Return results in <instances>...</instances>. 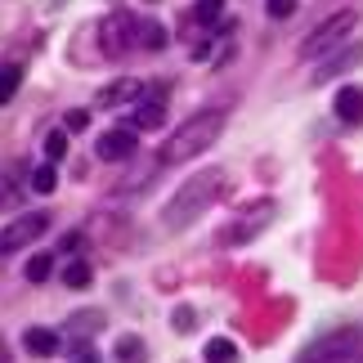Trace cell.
<instances>
[{
    "instance_id": "cell-6",
    "label": "cell",
    "mask_w": 363,
    "mask_h": 363,
    "mask_svg": "<svg viewBox=\"0 0 363 363\" xmlns=\"http://www.w3.org/2000/svg\"><path fill=\"white\" fill-rule=\"evenodd\" d=\"M354 345H359V332H332V337H323V341H314L310 345V350H305L296 363H337L341 354H350L354 350Z\"/></svg>"
},
{
    "instance_id": "cell-24",
    "label": "cell",
    "mask_w": 363,
    "mask_h": 363,
    "mask_svg": "<svg viewBox=\"0 0 363 363\" xmlns=\"http://www.w3.org/2000/svg\"><path fill=\"white\" fill-rule=\"evenodd\" d=\"M264 9H269L274 18H291V13H296V0H264Z\"/></svg>"
},
{
    "instance_id": "cell-1",
    "label": "cell",
    "mask_w": 363,
    "mask_h": 363,
    "mask_svg": "<svg viewBox=\"0 0 363 363\" xmlns=\"http://www.w3.org/2000/svg\"><path fill=\"white\" fill-rule=\"evenodd\" d=\"M229 184V175H225V166H206V171H198L193 179H184V184L175 189V198L166 202V211H162V225L179 233V229H189L193 220H202L206 216V206H211L220 198V189Z\"/></svg>"
},
{
    "instance_id": "cell-10",
    "label": "cell",
    "mask_w": 363,
    "mask_h": 363,
    "mask_svg": "<svg viewBox=\"0 0 363 363\" xmlns=\"http://www.w3.org/2000/svg\"><path fill=\"white\" fill-rule=\"evenodd\" d=\"M23 345H27V354H36V359H50V354H59V332H50V328H27L23 332Z\"/></svg>"
},
{
    "instance_id": "cell-11",
    "label": "cell",
    "mask_w": 363,
    "mask_h": 363,
    "mask_svg": "<svg viewBox=\"0 0 363 363\" xmlns=\"http://www.w3.org/2000/svg\"><path fill=\"white\" fill-rule=\"evenodd\" d=\"M332 108H337V117L341 121H363V86H341L337 90V104H332Z\"/></svg>"
},
{
    "instance_id": "cell-23",
    "label": "cell",
    "mask_w": 363,
    "mask_h": 363,
    "mask_svg": "<svg viewBox=\"0 0 363 363\" xmlns=\"http://www.w3.org/2000/svg\"><path fill=\"white\" fill-rule=\"evenodd\" d=\"M86 125H90V113H86V108H72V113L63 117V130H86Z\"/></svg>"
},
{
    "instance_id": "cell-18",
    "label": "cell",
    "mask_w": 363,
    "mask_h": 363,
    "mask_svg": "<svg viewBox=\"0 0 363 363\" xmlns=\"http://www.w3.org/2000/svg\"><path fill=\"white\" fill-rule=\"evenodd\" d=\"M32 189L36 193H54V189H59V171H54V162H45V166L32 171Z\"/></svg>"
},
{
    "instance_id": "cell-7",
    "label": "cell",
    "mask_w": 363,
    "mask_h": 363,
    "mask_svg": "<svg viewBox=\"0 0 363 363\" xmlns=\"http://www.w3.org/2000/svg\"><path fill=\"white\" fill-rule=\"evenodd\" d=\"M135 148H139V139H135L130 125H125V130L117 125V130H108V135L99 139V157H104V162H130Z\"/></svg>"
},
{
    "instance_id": "cell-16",
    "label": "cell",
    "mask_w": 363,
    "mask_h": 363,
    "mask_svg": "<svg viewBox=\"0 0 363 363\" xmlns=\"http://www.w3.org/2000/svg\"><path fill=\"white\" fill-rule=\"evenodd\" d=\"M166 45V27L162 23H139V50H162Z\"/></svg>"
},
{
    "instance_id": "cell-14",
    "label": "cell",
    "mask_w": 363,
    "mask_h": 363,
    "mask_svg": "<svg viewBox=\"0 0 363 363\" xmlns=\"http://www.w3.org/2000/svg\"><path fill=\"white\" fill-rule=\"evenodd\" d=\"M206 363H238V345L225 341V337L206 341Z\"/></svg>"
},
{
    "instance_id": "cell-12",
    "label": "cell",
    "mask_w": 363,
    "mask_h": 363,
    "mask_svg": "<svg viewBox=\"0 0 363 363\" xmlns=\"http://www.w3.org/2000/svg\"><path fill=\"white\" fill-rule=\"evenodd\" d=\"M162 121H166V108H162V104H144V108L130 117V130H135V135H139V130H157Z\"/></svg>"
},
{
    "instance_id": "cell-28",
    "label": "cell",
    "mask_w": 363,
    "mask_h": 363,
    "mask_svg": "<svg viewBox=\"0 0 363 363\" xmlns=\"http://www.w3.org/2000/svg\"><path fill=\"white\" fill-rule=\"evenodd\" d=\"M0 363H9V345H5V337H0Z\"/></svg>"
},
{
    "instance_id": "cell-5",
    "label": "cell",
    "mask_w": 363,
    "mask_h": 363,
    "mask_svg": "<svg viewBox=\"0 0 363 363\" xmlns=\"http://www.w3.org/2000/svg\"><path fill=\"white\" fill-rule=\"evenodd\" d=\"M99 32H104V50L108 54H121V50L139 45V18H130V13H108Z\"/></svg>"
},
{
    "instance_id": "cell-9",
    "label": "cell",
    "mask_w": 363,
    "mask_h": 363,
    "mask_svg": "<svg viewBox=\"0 0 363 363\" xmlns=\"http://www.w3.org/2000/svg\"><path fill=\"white\" fill-rule=\"evenodd\" d=\"M148 86L144 81H135V77H125V81H117V86H108L104 94H99V108H121V104H135L139 94H144Z\"/></svg>"
},
{
    "instance_id": "cell-20",
    "label": "cell",
    "mask_w": 363,
    "mask_h": 363,
    "mask_svg": "<svg viewBox=\"0 0 363 363\" xmlns=\"http://www.w3.org/2000/svg\"><path fill=\"white\" fill-rule=\"evenodd\" d=\"M18 81H23L18 67H0V108H5L13 94H18Z\"/></svg>"
},
{
    "instance_id": "cell-2",
    "label": "cell",
    "mask_w": 363,
    "mask_h": 363,
    "mask_svg": "<svg viewBox=\"0 0 363 363\" xmlns=\"http://www.w3.org/2000/svg\"><path fill=\"white\" fill-rule=\"evenodd\" d=\"M220 130H225V108H206V113L189 117L179 130L166 135V144L157 152V166H179V162H189L193 152H206L220 139Z\"/></svg>"
},
{
    "instance_id": "cell-13",
    "label": "cell",
    "mask_w": 363,
    "mask_h": 363,
    "mask_svg": "<svg viewBox=\"0 0 363 363\" xmlns=\"http://www.w3.org/2000/svg\"><path fill=\"white\" fill-rule=\"evenodd\" d=\"M113 354H117V363H144L148 359V350H144V341H139V337H121Z\"/></svg>"
},
{
    "instance_id": "cell-3",
    "label": "cell",
    "mask_w": 363,
    "mask_h": 363,
    "mask_svg": "<svg viewBox=\"0 0 363 363\" xmlns=\"http://www.w3.org/2000/svg\"><path fill=\"white\" fill-rule=\"evenodd\" d=\"M354 23H359V9H341V13H332V18H323L310 36H305L301 59H323V54H332L345 36L354 32Z\"/></svg>"
},
{
    "instance_id": "cell-22",
    "label": "cell",
    "mask_w": 363,
    "mask_h": 363,
    "mask_svg": "<svg viewBox=\"0 0 363 363\" xmlns=\"http://www.w3.org/2000/svg\"><path fill=\"white\" fill-rule=\"evenodd\" d=\"M67 328H72L77 337H86L81 328H104V314H99V310H90V314H72V318H67Z\"/></svg>"
},
{
    "instance_id": "cell-8",
    "label": "cell",
    "mask_w": 363,
    "mask_h": 363,
    "mask_svg": "<svg viewBox=\"0 0 363 363\" xmlns=\"http://www.w3.org/2000/svg\"><path fill=\"white\" fill-rule=\"evenodd\" d=\"M354 63H363V45H345L341 54H332V59H323V63L314 67V81H310V86H323V81L341 77V72H350Z\"/></svg>"
},
{
    "instance_id": "cell-4",
    "label": "cell",
    "mask_w": 363,
    "mask_h": 363,
    "mask_svg": "<svg viewBox=\"0 0 363 363\" xmlns=\"http://www.w3.org/2000/svg\"><path fill=\"white\" fill-rule=\"evenodd\" d=\"M45 229H50V216H45V211H27V216H18L13 225L0 229V256H13V251H23L27 242H36Z\"/></svg>"
},
{
    "instance_id": "cell-21",
    "label": "cell",
    "mask_w": 363,
    "mask_h": 363,
    "mask_svg": "<svg viewBox=\"0 0 363 363\" xmlns=\"http://www.w3.org/2000/svg\"><path fill=\"white\" fill-rule=\"evenodd\" d=\"M63 152H67V130H50V135H45V157L59 162Z\"/></svg>"
},
{
    "instance_id": "cell-19",
    "label": "cell",
    "mask_w": 363,
    "mask_h": 363,
    "mask_svg": "<svg viewBox=\"0 0 363 363\" xmlns=\"http://www.w3.org/2000/svg\"><path fill=\"white\" fill-rule=\"evenodd\" d=\"M50 274H54V256H45V251H40V256L27 260V283H45Z\"/></svg>"
},
{
    "instance_id": "cell-27",
    "label": "cell",
    "mask_w": 363,
    "mask_h": 363,
    "mask_svg": "<svg viewBox=\"0 0 363 363\" xmlns=\"http://www.w3.org/2000/svg\"><path fill=\"white\" fill-rule=\"evenodd\" d=\"M337 363H363V350H359V354H341Z\"/></svg>"
},
{
    "instance_id": "cell-26",
    "label": "cell",
    "mask_w": 363,
    "mask_h": 363,
    "mask_svg": "<svg viewBox=\"0 0 363 363\" xmlns=\"http://www.w3.org/2000/svg\"><path fill=\"white\" fill-rule=\"evenodd\" d=\"M175 328L189 332V328H193V310H175Z\"/></svg>"
},
{
    "instance_id": "cell-15",
    "label": "cell",
    "mask_w": 363,
    "mask_h": 363,
    "mask_svg": "<svg viewBox=\"0 0 363 363\" xmlns=\"http://www.w3.org/2000/svg\"><path fill=\"white\" fill-rule=\"evenodd\" d=\"M90 278H94V269H90L86 260H72V264H67V269H63V283L72 287V291H81V287H90Z\"/></svg>"
},
{
    "instance_id": "cell-17",
    "label": "cell",
    "mask_w": 363,
    "mask_h": 363,
    "mask_svg": "<svg viewBox=\"0 0 363 363\" xmlns=\"http://www.w3.org/2000/svg\"><path fill=\"white\" fill-rule=\"evenodd\" d=\"M220 13H225V0H198V5H193V18H198L202 27H216Z\"/></svg>"
},
{
    "instance_id": "cell-25",
    "label": "cell",
    "mask_w": 363,
    "mask_h": 363,
    "mask_svg": "<svg viewBox=\"0 0 363 363\" xmlns=\"http://www.w3.org/2000/svg\"><path fill=\"white\" fill-rule=\"evenodd\" d=\"M72 363H99L94 345H72Z\"/></svg>"
}]
</instances>
